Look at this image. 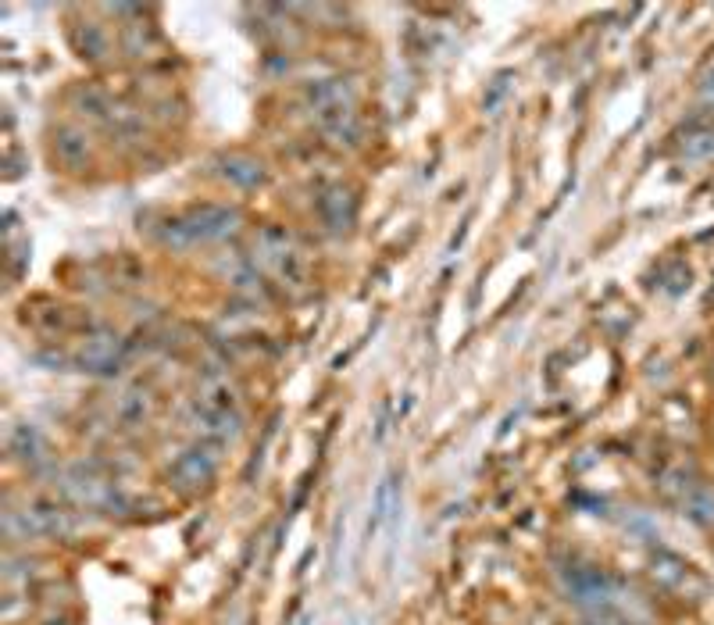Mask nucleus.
Listing matches in <instances>:
<instances>
[{
  "mask_svg": "<svg viewBox=\"0 0 714 625\" xmlns=\"http://www.w3.org/2000/svg\"><path fill=\"white\" fill-rule=\"evenodd\" d=\"M165 240L175 247H190V243H215L233 236L240 229V211L229 204H200L183 215L168 218Z\"/></svg>",
  "mask_w": 714,
  "mask_h": 625,
  "instance_id": "1",
  "label": "nucleus"
},
{
  "mask_svg": "<svg viewBox=\"0 0 714 625\" xmlns=\"http://www.w3.org/2000/svg\"><path fill=\"white\" fill-rule=\"evenodd\" d=\"M308 104L315 111L318 125L333 140H357V115H354V90L347 79H318L308 86Z\"/></svg>",
  "mask_w": 714,
  "mask_h": 625,
  "instance_id": "2",
  "label": "nucleus"
},
{
  "mask_svg": "<svg viewBox=\"0 0 714 625\" xmlns=\"http://www.w3.org/2000/svg\"><path fill=\"white\" fill-rule=\"evenodd\" d=\"M122 358H125V343L118 333L111 329H93L90 336L83 340L79 347V365L86 372H97V375H111L122 368Z\"/></svg>",
  "mask_w": 714,
  "mask_h": 625,
  "instance_id": "3",
  "label": "nucleus"
},
{
  "mask_svg": "<svg viewBox=\"0 0 714 625\" xmlns=\"http://www.w3.org/2000/svg\"><path fill=\"white\" fill-rule=\"evenodd\" d=\"M261 261L272 268L275 275H283L286 283H297L304 275V261H300L297 247H293V236L283 233V229H265L258 240Z\"/></svg>",
  "mask_w": 714,
  "mask_h": 625,
  "instance_id": "4",
  "label": "nucleus"
},
{
  "mask_svg": "<svg viewBox=\"0 0 714 625\" xmlns=\"http://www.w3.org/2000/svg\"><path fill=\"white\" fill-rule=\"evenodd\" d=\"M400 508V490H397V475H386L379 483V490H375L372 497V515H368V529H365V540H375V533H379L382 525L390 522V515Z\"/></svg>",
  "mask_w": 714,
  "mask_h": 625,
  "instance_id": "5",
  "label": "nucleus"
},
{
  "mask_svg": "<svg viewBox=\"0 0 714 625\" xmlns=\"http://www.w3.org/2000/svg\"><path fill=\"white\" fill-rule=\"evenodd\" d=\"M218 172H222L225 183L240 186V190H250V186H258L265 179V168H261L258 158H250V154H225L218 161Z\"/></svg>",
  "mask_w": 714,
  "mask_h": 625,
  "instance_id": "6",
  "label": "nucleus"
},
{
  "mask_svg": "<svg viewBox=\"0 0 714 625\" xmlns=\"http://www.w3.org/2000/svg\"><path fill=\"white\" fill-rule=\"evenodd\" d=\"M318 211H322L325 225L329 229H350V222H354V197H350L343 186H336V190H325V197L318 200Z\"/></svg>",
  "mask_w": 714,
  "mask_h": 625,
  "instance_id": "7",
  "label": "nucleus"
},
{
  "mask_svg": "<svg viewBox=\"0 0 714 625\" xmlns=\"http://www.w3.org/2000/svg\"><path fill=\"white\" fill-rule=\"evenodd\" d=\"M54 150H58V158L65 161V165H83L86 158H90V147H86V136L79 133V129H58V136H54Z\"/></svg>",
  "mask_w": 714,
  "mask_h": 625,
  "instance_id": "8",
  "label": "nucleus"
},
{
  "mask_svg": "<svg viewBox=\"0 0 714 625\" xmlns=\"http://www.w3.org/2000/svg\"><path fill=\"white\" fill-rule=\"evenodd\" d=\"M79 50H83V58H104L108 40H104V33H100L97 25H86L83 40H79Z\"/></svg>",
  "mask_w": 714,
  "mask_h": 625,
  "instance_id": "9",
  "label": "nucleus"
},
{
  "mask_svg": "<svg viewBox=\"0 0 714 625\" xmlns=\"http://www.w3.org/2000/svg\"><path fill=\"white\" fill-rule=\"evenodd\" d=\"M682 150H686V158H711V154H714V133L690 136Z\"/></svg>",
  "mask_w": 714,
  "mask_h": 625,
  "instance_id": "10",
  "label": "nucleus"
},
{
  "mask_svg": "<svg viewBox=\"0 0 714 625\" xmlns=\"http://www.w3.org/2000/svg\"><path fill=\"white\" fill-rule=\"evenodd\" d=\"M700 93H704V100H714V68L707 72L704 83H700Z\"/></svg>",
  "mask_w": 714,
  "mask_h": 625,
  "instance_id": "11",
  "label": "nucleus"
}]
</instances>
